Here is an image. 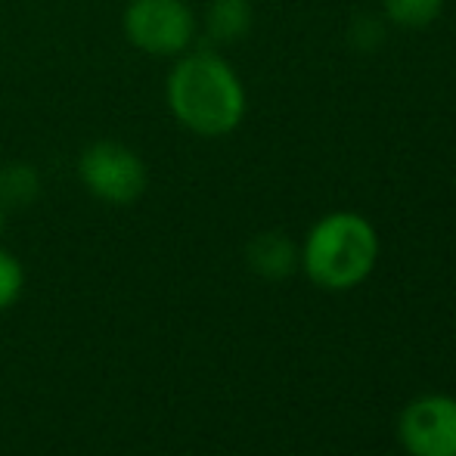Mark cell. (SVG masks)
<instances>
[{
	"label": "cell",
	"mask_w": 456,
	"mask_h": 456,
	"mask_svg": "<svg viewBox=\"0 0 456 456\" xmlns=\"http://www.w3.org/2000/svg\"><path fill=\"white\" fill-rule=\"evenodd\" d=\"M165 102L177 125L205 140L233 134L248 109L242 78L215 50H186L177 56L165 81Z\"/></svg>",
	"instance_id": "cell-1"
},
{
	"label": "cell",
	"mask_w": 456,
	"mask_h": 456,
	"mask_svg": "<svg viewBox=\"0 0 456 456\" xmlns=\"http://www.w3.org/2000/svg\"><path fill=\"white\" fill-rule=\"evenodd\" d=\"M298 267L326 292H351L370 280L379 261V233L357 211L323 215L298 246Z\"/></svg>",
	"instance_id": "cell-2"
},
{
	"label": "cell",
	"mask_w": 456,
	"mask_h": 456,
	"mask_svg": "<svg viewBox=\"0 0 456 456\" xmlns=\"http://www.w3.org/2000/svg\"><path fill=\"white\" fill-rule=\"evenodd\" d=\"M121 25L140 53L162 60L183 56L199 35V19L186 0H131Z\"/></svg>",
	"instance_id": "cell-3"
},
{
	"label": "cell",
	"mask_w": 456,
	"mask_h": 456,
	"mask_svg": "<svg viewBox=\"0 0 456 456\" xmlns=\"http://www.w3.org/2000/svg\"><path fill=\"white\" fill-rule=\"evenodd\" d=\"M78 177L106 205H134L150 186L146 162L118 140H96L78 156Z\"/></svg>",
	"instance_id": "cell-4"
},
{
	"label": "cell",
	"mask_w": 456,
	"mask_h": 456,
	"mask_svg": "<svg viewBox=\"0 0 456 456\" xmlns=\"http://www.w3.org/2000/svg\"><path fill=\"white\" fill-rule=\"evenodd\" d=\"M397 441L407 456H456V397L422 395L401 410Z\"/></svg>",
	"instance_id": "cell-5"
},
{
	"label": "cell",
	"mask_w": 456,
	"mask_h": 456,
	"mask_svg": "<svg viewBox=\"0 0 456 456\" xmlns=\"http://www.w3.org/2000/svg\"><path fill=\"white\" fill-rule=\"evenodd\" d=\"M246 261L258 276L265 280H286L298 271L301 252L286 233L280 230H267V233H258L246 248Z\"/></svg>",
	"instance_id": "cell-6"
},
{
	"label": "cell",
	"mask_w": 456,
	"mask_h": 456,
	"mask_svg": "<svg viewBox=\"0 0 456 456\" xmlns=\"http://www.w3.org/2000/svg\"><path fill=\"white\" fill-rule=\"evenodd\" d=\"M252 0H208L205 10V35L215 44H236L252 31Z\"/></svg>",
	"instance_id": "cell-7"
},
{
	"label": "cell",
	"mask_w": 456,
	"mask_h": 456,
	"mask_svg": "<svg viewBox=\"0 0 456 456\" xmlns=\"http://www.w3.org/2000/svg\"><path fill=\"white\" fill-rule=\"evenodd\" d=\"M447 0H382L385 22L403 31H422L444 12Z\"/></svg>",
	"instance_id": "cell-8"
},
{
	"label": "cell",
	"mask_w": 456,
	"mask_h": 456,
	"mask_svg": "<svg viewBox=\"0 0 456 456\" xmlns=\"http://www.w3.org/2000/svg\"><path fill=\"white\" fill-rule=\"evenodd\" d=\"M41 192V177L31 165L12 162L0 168V205L4 208H22L31 205Z\"/></svg>",
	"instance_id": "cell-9"
},
{
	"label": "cell",
	"mask_w": 456,
	"mask_h": 456,
	"mask_svg": "<svg viewBox=\"0 0 456 456\" xmlns=\"http://www.w3.org/2000/svg\"><path fill=\"white\" fill-rule=\"evenodd\" d=\"M25 289V271L22 265H19L16 255L4 252L0 248V311L10 305H16L19 295H22Z\"/></svg>",
	"instance_id": "cell-10"
},
{
	"label": "cell",
	"mask_w": 456,
	"mask_h": 456,
	"mask_svg": "<svg viewBox=\"0 0 456 456\" xmlns=\"http://www.w3.org/2000/svg\"><path fill=\"white\" fill-rule=\"evenodd\" d=\"M4 221H6V208L0 205V230H4Z\"/></svg>",
	"instance_id": "cell-11"
}]
</instances>
